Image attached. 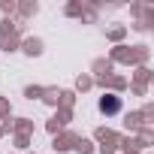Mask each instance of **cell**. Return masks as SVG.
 Returning a JSON list of instances; mask_svg holds the SVG:
<instances>
[{
    "label": "cell",
    "instance_id": "cell-1",
    "mask_svg": "<svg viewBox=\"0 0 154 154\" xmlns=\"http://www.w3.org/2000/svg\"><path fill=\"white\" fill-rule=\"evenodd\" d=\"M97 109H100V115H106V118H118V115H124V97L103 91V97L97 100Z\"/></svg>",
    "mask_w": 154,
    "mask_h": 154
},
{
    "label": "cell",
    "instance_id": "cell-2",
    "mask_svg": "<svg viewBox=\"0 0 154 154\" xmlns=\"http://www.w3.org/2000/svg\"><path fill=\"white\" fill-rule=\"evenodd\" d=\"M75 139H79L75 130H60L57 136H51V151H54V154H66V151H72Z\"/></svg>",
    "mask_w": 154,
    "mask_h": 154
},
{
    "label": "cell",
    "instance_id": "cell-3",
    "mask_svg": "<svg viewBox=\"0 0 154 154\" xmlns=\"http://www.w3.org/2000/svg\"><path fill=\"white\" fill-rule=\"evenodd\" d=\"M109 60H112V66H133V48L127 45V42H121V45H112L109 48Z\"/></svg>",
    "mask_w": 154,
    "mask_h": 154
},
{
    "label": "cell",
    "instance_id": "cell-4",
    "mask_svg": "<svg viewBox=\"0 0 154 154\" xmlns=\"http://www.w3.org/2000/svg\"><path fill=\"white\" fill-rule=\"evenodd\" d=\"M18 51H24L27 57H42L45 42H42L39 36H24V39H21V45H18Z\"/></svg>",
    "mask_w": 154,
    "mask_h": 154
},
{
    "label": "cell",
    "instance_id": "cell-5",
    "mask_svg": "<svg viewBox=\"0 0 154 154\" xmlns=\"http://www.w3.org/2000/svg\"><path fill=\"white\" fill-rule=\"evenodd\" d=\"M112 72H115V66H112L109 57H94L91 60V79H109Z\"/></svg>",
    "mask_w": 154,
    "mask_h": 154
},
{
    "label": "cell",
    "instance_id": "cell-6",
    "mask_svg": "<svg viewBox=\"0 0 154 154\" xmlns=\"http://www.w3.org/2000/svg\"><path fill=\"white\" fill-rule=\"evenodd\" d=\"M127 85H130V79L121 75V72H112L109 79H106V91H109V94H118V97L127 91Z\"/></svg>",
    "mask_w": 154,
    "mask_h": 154
},
{
    "label": "cell",
    "instance_id": "cell-7",
    "mask_svg": "<svg viewBox=\"0 0 154 154\" xmlns=\"http://www.w3.org/2000/svg\"><path fill=\"white\" fill-rule=\"evenodd\" d=\"M39 12V3L36 0H21V3H15V18L18 21H27V18H33Z\"/></svg>",
    "mask_w": 154,
    "mask_h": 154
},
{
    "label": "cell",
    "instance_id": "cell-8",
    "mask_svg": "<svg viewBox=\"0 0 154 154\" xmlns=\"http://www.w3.org/2000/svg\"><path fill=\"white\" fill-rule=\"evenodd\" d=\"M133 48V66H148V60H151V45L148 42H136V45H130Z\"/></svg>",
    "mask_w": 154,
    "mask_h": 154
},
{
    "label": "cell",
    "instance_id": "cell-9",
    "mask_svg": "<svg viewBox=\"0 0 154 154\" xmlns=\"http://www.w3.org/2000/svg\"><path fill=\"white\" fill-rule=\"evenodd\" d=\"M142 124H145V118H142V112H139V109L124 112V130H127V136H133V133H136Z\"/></svg>",
    "mask_w": 154,
    "mask_h": 154
},
{
    "label": "cell",
    "instance_id": "cell-10",
    "mask_svg": "<svg viewBox=\"0 0 154 154\" xmlns=\"http://www.w3.org/2000/svg\"><path fill=\"white\" fill-rule=\"evenodd\" d=\"M118 139H121V133L112 130L103 142H97V154H118Z\"/></svg>",
    "mask_w": 154,
    "mask_h": 154
},
{
    "label": "cell",
    "instance_id": "cell-11",
    "mask_svg": "<svg viewBox=\"0 0 154 154\" xmlns=\"http://www.w3.org/2000/svg\"><path fill=\"white\" fill-rule=\"evenodd\" d=\"M97 18H100V3L97 0H85V9H82V24H97Z\"/></svg>",
    "mask_w": 154,
    "mask_h": 154
},
{
    "label": "cell",
    "instance_id": "cell-12",
    "mask_svg": "<svg viewBox=\"0 0 154 154\" xmlns=\"http://www.w3.org/2000/svg\"><path fill=\"white\" fill-rule=\"evenodd\" d=\"M127 33H130L127 24H109V27H106V39H109L112 45H121V42L127 39Z\"/></svg>",
    "mask_w": 154,
    "mask_h": 154
},
{
    "label": "cell",
    "instance_id": "cell-13",
    "mask_svg": "<svg viewBox=\"0 0 154 154\" xmlns=\"http://www.w3.org/2000/svg\"><path fill=\"white\" fill-rule=\"evenodd\" d=\"M133 136H136V142L142 145V151H148V148L154 145V127H151V124H142Z\"/></svg>",
    "mask_w": 154,
    "mask_h": 154
},
{
    "label": "cell",
    "instance_id": "cell-14",
    "mask_svg": "<svg viewBox=\"0 0 154 154\" xmlns=\"http://www.w3.org/2000/svg\"><path fill=\"white\" fill-rule=\"evenodd\" d=\"M130 82L151 88V82H154V72H151V66H133V79H130Z\"/></svg>",
    "mask_w": 154,
    "mask_h": 154
},
{
    "label": "cell",
    "instance_id": "cell-15",
    "mask_svg": "<svg viewBox=\"0 0 154 154\" xmlns=\"http://www.w3.org/2000/svg\"><path fill=\"white\" fill-rule=\"evenodd\" d=\"M12 133H18V136H33L36 127H33L30 118H12Z\"/></svg>",
    "mask_w": 154,
    "mask_h": 154
},
{
    "label": "cell",
    "instance_id": "cell-16",
    "mask_svg": "<svg viewBox=\"0 0 154 154\" xmlns=\"http://www.w3.org/2000/svg\"><path fill=\"white\" fill-rule=\"evenodd\" d=\"M91 88H94V79H91V72H79V75H75L72 94H88Z\"/></svg>",
    "mask_w": 154,
    "mask_h": 154
},
{
    "label": "cell",
    "instance_id": "cell-17",
    "mask_svg": "<svg viewBox=\"0 0 154 154\" xmlns=\"http://www.w3.org/2000/svg\"><path fill=\"white\" fill-rule=\"evenodd\" d=\"M72 151H75V154H97V145H94V139L79 136V139H75V145H72Z\"/></svg>",
    "mask_w": 154,
    "mask_h": 154
},
{
    "label": "cell",
    "instance_id": "cell-18",
    "mask_svg": "<svg viewBox=\"0 0 154 154\" xmlns=\"http://www.w3.org/2000/svg\"><path fill=\"white\" fill-rule=\"evenodd\" d=\"M82 9H85V0H66L63 3V15L66 18H82Z\"/></svg>",
    "mask_w": 154,
    "mask_h": 154
},
{
    "label": "cell",
    "instance_id": "cell-19",
    "mask_svg": "<svg viewBox=\"0 0 154 154\" xmlns=\"http://www.w3.org/2000/svg\"><path fill=\"white\" fill-rule=\"evenodd\" d=\"M21 39H24V36H18V33H12V36H3V39H0V51H6V54H12V51H18V45H21Z\"/></svg>",
    "mask_w": 154,
    "mask_h": 154
},
{
    "label": "cell",
    "instance_id": "cell-20",
    "mask_svg": "<svg viewBox=\"0 0 154 154\" xmlns=\"http://www.w3.org/2000/svg\"><path fill=\"white\" fill-rule=\"evenodd\" d=\"M42 103L51 106V109H57L60 106V88H45L42 91Z\"/></svg>",
    "mask_w": 154,
    "mask_h": 154
},
{
    "label": "cell",
    "instance_id": "cell-21",
    "mask_svg": "<svg viewBox=\"0 0 154 154\" xmlns=\"http://www.w3.org/2000/svg\"><path fill=\"white\" fill-rule=\"evenodd\" d=\"M72 106H75V94H72L69 88H60V106H57V109H69V112H72Z\"/></svg>",
    "mask_w": 154,
    "mask_h": 154
},
{
    "label": "cell",
    "instance_id": "cell-22",
    "mask_svg": "<svg viewBox=\"0 0 154 154\" xmlns=\"http://www.w3.org/2000/svg\"><path fill=\"white\" fill-rule=\"evenodd\" d=\"M45 85H24V100H42Z\"/></svg>",
    "mask_w": 154,
    "mask_h": 154
},
{
    "label": "cell",
    "instance_id": "cell-23",
    "mask_svg": "<svg viewBox=\"0 0 154 154\" xmlns=\"http://www.w3.org/2000/svg\"><path fill=\"white\" fill-rule=\"evenodd\" d=\"M12 142H15V148H18V151H27V148H30V142H33V136H18V133H12Z\"/></svg>",
    "mask_w": 154,
    "mask_h": 154
},
{
    "label": "cell",
    "instance_id": "cell-24",
    "mask_svg": "<svg viewBox=\"0 0 154 154\" xmlns=\"http://www.w3.org/2000/svg\"><path fill=\"white\" fill-rule=\"evenodd\" d=\"M139 112H142V118H145V124H151V127H154V103L148 100V103H145V106H142Z\"/></svg>",
    "mask_w": 154,
    "mask_h": 154
},
{
    "label": "cell",
    "instance_id": "cell-25",
    "mask_svg": "<svg viewBox=\"0 0 154 154\" xmlns=\"http://www.w3.org/2000/svg\"><path fill=\"white\" fill-rule=\"evenodd\" d=\"M0 12H3V18H15V0H3Z\"/></svg>",
    "mask_w": 154,
    "mask_h": 154
},
{
    "label": "cell",
    "instance_id": "cell-26",
    "mask_svg": "<svg viewBox=\"0 0 154 154\" xmlns=\"http://www.w3.org/2000/svg\"><path fill=\"white\" fill-rule=\"evenodd\" d=\"M142 12H145V3L133 0V3H130V15H133V21H142Z\"/></svg>",
    "mask_w": 154,
    "mask_h": 154
},
{
    "label": "cell",
    "instance_id": "cell-27",
    "mask_svg": "<svg viewBox=\"0 0 154 154\" xmlns=\"http://www.w3.org/2000/svg\"><path fill=\"white\" fill-rule=\"evenodd\" d=\"M51 118H57V121L66 127V124L72 121V112H69V109H54V115H51Z\"/></svg>",
    "mask_w": 154,
    "mask_h": 154
},
{
    "label": "cell",
    "instance_id": "cell-28",
    "mask_svg": "<svg viewBox=\"0 0 154 154\" xmlns=\"http://www.w3.org/2000/svg\"><path fill=\"white\" fill-rule=\"evenodd\" d=\"M45 130H48L51 136H57V133H60V130H66V127H63L57 118H48V121H45Z\"/></svg>",
    "mask_w": 154,
    "mask_h": 154
},
{
    "label": "cell",
    "instance_id": "cell-29",
    "mask_svg": "<svg viewBox=\"0 0 154 154\" xmlns=\"http://www.w3.org/2000/svg\"><path fill=\"white\" fill-rule=\"evenodd\" d=\"M12 115V106H9V97H0V121H6Z\"/></svg>",
    "mask_w": 154,
    "mask_h": 154
},
{
    "label": "cell",
    "instance_id": "cell-30",
    "mask_svg": "<svg viewBox=\"0 0 154 154\" xmlns=\"http://www.w3.org/2000/svg\"><path fill=\"white\" fill-rule=\"evenodd\" d=\"M109 133H112V127H97V130H94V145H97V142H103Z\"/></svg>",
    "mask_w": 154,
    "mask_h": 154
},
{
    "label": "cell",
    "instance_id": "cell-31",
    "mask_svg": "<svg viewBox=\"0 0 154 154\" xmlns=\"http://www.w3.org/2000/svg\"><path fill=\"white\" fill-rule=\"evenodd\" d=\"M127 88H130V91H133L136 97H148V88H145V85H136V82H130Z\"/></svg>",
    "mask_w": 154,
    "mask_h": 154
},
{
    "label": "cell",
    "instance_id": "cell-32",
    "mask_svg": "<svg viewBox=\"0 0 154 154\" xmlns=\"http://www.w3.org/2000/svg\"><path fill=\"white\" fill-rule=\"evenodd\" d=\"M3 136H6V133H3V127H0V139H3Z\"/></svg>",
    "mask_w": 154,
    "mask_h": 154
},
{
    "label": "cell",
    "instance_id": "cell-33",
    "mask_svg": "<svg viewBox=\"0 0 154 154\" xmlns=\"http://www.w3.org/2000/svg\"><path fill=\"white\" fill-rule=\"evenodd\" d=\"M27 154H36V151H27Z\"/></svg>",
    "mask_w": 154,
    "mask_h": 154
},
{
    "label": "cell",
    "instance_id": "cell-34",
    "mask_svg": "<svg viewBox=\"0 0 154 154\" xmlns=\"http://www.w3.org/2000/svg\"><path fill=\"white\" fill-rule=\"evenodd\" d=\"M145 154H151V151H145Z\"/></svg>",
    "mask_w": 154,
    "mask_h": 154
}]
</instances>
